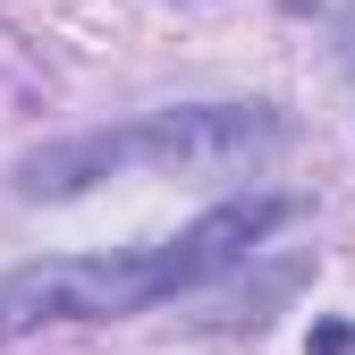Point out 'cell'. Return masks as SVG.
<instances>
[{
    "mask_svg": "<svg viewBox=\"0 0 355 355\" xmlns=\"http://www.w3.org/2000/svg\"><path fill=\"white\" fill-rule=\"evenodd\" d=\"M296 220V195H245L203 211L187 237L161 245H127V254H60V262H26L0 279V338H26L42 322H119L144 313L161 296H195L211 279H229L237 262Z\"/></svg>",
    "mask_w": 355,
    "mask_h": 355,
    "instance_id": "6da1fadb",
    "label": "cell"
},
{
    "mask_svg": "<svg viewBox=\"0 0 355 355\" xmlns=\"http://www.w3.org/2000/svg\"><path fill=\"white\" fill-rule=\"evenodd\" d=\"M288 144V119L271 102H187V110H144L127 127H94V136L42 144L17 161V195L34 203H68L102 178L153 169V178H237L262 153Z\"/></svg>",
    "mask_w": 355,
    "mask_h": 355,
    "instance_id": "7a4b0ae2",
    "label": "cell"
},
{
    "mask_svg": "<svg viewBox=\"0 0 355 355\" xmlns=\"http://www.w3.org/2000/svg\"><path fill=\"white\" fill-rule=\"evenodd\" d=\"M313 355H355V330H338V322H322V330H313Z\"/></svg>",
    "mask_w": 355,
    "mask_h": 355,
    "instance_id": "3957f363",
    "label": "cell"
}]
</instances>
